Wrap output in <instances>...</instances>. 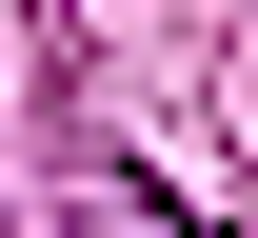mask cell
<instances>
[{
    "label": "cell",
    "mask_w": 258,
    "mask_h": 238,
    "mask_svg": "<svg viewBox=\"0 0 258 238\" xmlns=\"http://www.w3.org/2000/svg\"><path fill=\"white\" fill-rule=\"evenodd\" d=\"M139 238H159V218H139Z\"/></svg>",
    "instance_id": "1"
}]
</instances>
